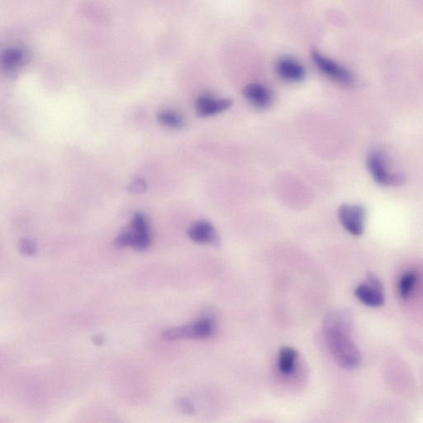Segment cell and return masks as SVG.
Returning <instances> with one entry per match:
<instances>
[{
  "label": "cell",
  "instance_id": "6da1fadb",
  "mask_svg": "<svg viewBox=\"0 0 423 423\" xmlns=\"http://www.w3.org/2000/svg\"><path fill=\"white\" fill-rule=\"evenodd\" d=\"M352 316L346 310L332 311L323 322V332L328 348L336 362L347 369L360 364V354L351 338Z\"/></svg>",
  "mask_w": 423,
  "mask_h": 423
},
{
  "label": "cell",
  "instance_id": "7a4b0ae2",
  "mask_svg": "<svg viewBox=\"0 0 423 423\" xmlns=\"http://www.w3.org/2000/svg\"><path fill=\"white\" fill-rule=\"evenodd\" d=\"M367 166L373 180L384 186H398L404 182V176L390 169L388 160L380 151H372L368 155Z\"/></svg>",
  "mask_w": 423,
  "mask_h": 423
},
{
  "label": "cell",
  "instance_id": "3957f363",
  "mask_svg": "<svg viewBox=\"0 0 423 423\" xmlns=\"http://www.w3.org/2000/svg\"><path fill=\"white\" fill-rule=\"evenodd\" d=\"M213 332H215V323L213 320L204 318L187 325L170 328L164 331L162 336L166 340H201L210 338Z\"/></svg>",
  "mask_w": 423,
  "mask_h": 423
},
{
  "label": "cell",
  "instance_id": "277c9868",
  "mask_svg": "<svg viewBox=\"0 0 423 423\" xmlns=\"http://www.w3.org/2000/svg\"><path fill=\"white\" fill-rule=\"evenodd\" d=\"M311 57L319 72H321L324 76L329 78L332 80L347 86L354 83V76L343 65L330 59L329 57L323 55L321 52L317 50L311 52Z\"/></svg>",
  "mask_w": 423,
  "mask_h": 423
},
{
  "label": "cell",
  "instance_id": "5b68a950",
  "mask_svg": "<svg viewBox=\"0 0 423 423\" xmlns=\"http://www.w3.org/2000/svg\"><path fill=\"white\" fill-rule=\"evenodd\" d=\"M338 217L343 227L353 236L364 232L365 212L359 204H344L338 209Z\"/></svg>",
  "mask_w": 423,
  "mask_h": 423
},
{
  "label": "cell",
  "instance_id": "8992f818",
  "mask_svg": "<svg viewBox=\"0 0 423 423\" xmlns=\"http://www.w3.org/2000/svg\"><path fill=\"white\" fill-rule=\"evenodd\" d=\"M357 299L369 307H380L384 302L383 287L376 276L369 275L368 284L360 285L355 290Z\"/></svg>",
  "mask_w": 423,
  "mask_h": 423
},
{
  "label": "cell",
  "instance_id": "52a82bcc",
  "mask_svg": "<svg viewBox=\"0 0 423 423\" xmlns=\"http://www.w3.org/2000/svg\"><path fill=\"white\" fill-rule=\"evenodd\" d=\"M130 231L133 235L131 248L140 252L149 248L151 241L150 228L149 221L142 213H135L131 220Z\"/></svg>",
  "mask_w": 423,
  "mask_h": 423
},
{
  "label": "cell",
  "instance_id": "ba28073f",
  "mask_svg": "<svg viewBox=\"0 0 423 423\" xmlns=\"http://www.w3.org/2000/svg\"><path fill=\"white\" fill-rule=\"evenodd\" d=\"M188 236L195 243L216 246L219 243V237L215 226L208 220L195 221L188 229Z\"/></svg>",
  "mask_w": 423,
  "mask_h": 423
},
{
  "label": "cell",
  "instance_id": "9c48e42d",
  "mask_svg": "<svg viewBox=\"0 0 423 423\" xmlns=\"http://www.w3.org/2000/svg\"><path fill=\"white\" fill-rule=\"evenodd\" d=\"M232 104V101L229 98L201 96L197 98L195 102L196 113L201 118L215 116L231 108Z\"/></svg>",
  "mask_w": 423,
  "mask_h": 423
},
{
  "label": "cell",
  "instance_id": "30bf717a",
  "mask_svg": "<svg viewBox=\"0 0 423 423\" xmlns=\"http://www.w3.org/2000/svg\"><path fill=\"white\" fill-rule=\"evenodd\" d=\"M242 94L250 105L259 109H269L274 102L273 92L261 84H249L242 90Z\"/></svg>",
  "mask_w": 423,
  "mask_h": 423
},
{
  "label": "cell",
  "instance_id": "8fae6325",
  "mask_svg": "<svg viewBox=\"0 0 423 423\" xmlns=\"http://www.w3.org/2000/svg\"><path fill=\"white\" fill-rule=\"evenodd\" d=\"M278 76L289 82H301L306 76L305 68L298 61L290 56L281 57L275 65Z\"/></svg>",
  "mask_w": 423,
  "mask_h": 423
},
{
  "label": "cell",
  "instance_id": "7c38bea8",
  "mask_svg": "<svg viewBox=\"0 0 423 423\" xmlns=\"http://www.w3.org/2000/svg\"><path fill=\"white\" fill-rule=\"evenodd\" d=\"M28 59V52L23 48H8L2 54V67L8 72H14L23 67Z\"/></svg>",
  "mask_w": 423,
  "mask_h": 423
},
{
  "label": "cell",
  "instance_id": "4fadbf2b",
  "mask_svg": "<svg viewBox=\"0 0 423 423\" xmlns=\"http://www.w3.org/2000/svg\"><path fill=\"white\" fill-rule=\"evenodd\" d=\"M298 353L295 349L285 347L281 349L278 356V369L283 375H290L293 373L296 365Z\"/></svg>",
  "mask_w": 423,
  "mask_h": 423
},
{
  "label": "cell",
  "instance_id": "5bb4252c",
  "mask_svg": "<svg viewBox=\"0 0 423 423\" xmlns=\"http://www.w3.org/2000/svg\"><path fill=\"white\" fill-rule=\"evenodd\" d=\"M158 121L160 124L171 129H183L186 125V120L182 114L174 110H163L158 113Z\"/></svg>",
  "mask_w": 423,
  "mask_h": 423
},
{
  "label": "cell",
  "instance_id": "9a60e30c",
  "mask_svg": "<svg viewBox=\"0 0 423 423\" xmlns=\"http://www.w3.org/2000/svg\"><path fill=\"white\" fill-rule=\"evenodd\" d=\"M417 275L413 272H409L402 275L400 281V287H398L400 296L402 299H406L412 294L415 286L417 285Z\"/></svg>",
  "mask_w": 423,
  "mask_h": 423
},
{
  "label": "cell",
  "instance_id": "2e32d148",
  "mask_svg": "<svg viewBox=\"0 0 423 423\" xmlns=\"http://www.w3.org/2000/svg\"><path fill=\"white\" fill-rule=\"evenodd\" d=\"M18 249L19 252L24 254V256L31 257L36 254V250H38V245H36V242L34 240L30 239V238H24V239L19 241Z\"/></svg>",
  "mask_w": 423,
  "mask_h": 423
},
{
  "label": "cell",
  "instance_id": "e0dca14e",
  "mask_svg": "<svg viewBox=\"0 0 423 423\" xmlns=\"http://www.w3.org/2000/svg\"><path fill=\"white\" fill-rule=\"evenodd\" d=\"M131 243H133V235H131L130 230L119 233L116 239L114 240V246L116 248H124L127 246H131Z\"/></svg>",
  "mask_w": 423,
  "mask_h": 423
},
{
  "label": "cell",
  "instance_id": "ac0fdd59",
  "mask_svg": "<svg viewBox=\"0 0 423 423\" xmlns=\"http://www.w3.org/2000/svg\"><path fill=\"white\" fill-rule=\"evenodd\" d=\"M147 183L144 180L135 179L129 184L127 190L133 193V194H142V193L147 191Z\"/></svg>",
  "mask_w": 423,
  "mask_h": 423
},
{
  "label": "cell",
  "instance_id": "d6986e66",
  "mask_svg": "<svg viewBox=\"0 0 423 423\" xmlns=\"http://www.w3.org/2000/svg\"><path fill=\"white\" fill-rule=\"evenodd\" d=\"M178 406L179 409L182 410L184 413L192 414L195 412V406L188 398H180L178 402Z\"/></svg>",
  "mask_w": 423,
  "mask_h": 423
},
{
  "label": "cell",
  "instance_id": "ffe728a7",
  "mask_svg": "<svg viewBox=\"0 0 423 423\" xmlns=\"http://www.w3.org/2000/svg\"><path fill=\"white\" fill-rule=\"evenodd\" d=\"M105 336L101 334H97L93 336L92 342L97 346H102L105 343Z\"/></svg>",
  "mask_w": 423,
  "mask_h": 423
}]
</instances>
